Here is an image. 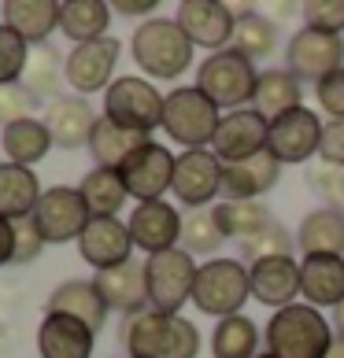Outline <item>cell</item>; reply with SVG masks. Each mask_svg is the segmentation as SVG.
<instances>
[{
    "label": "cell",
    "instance_id": "cell-1",
    "mask_svg": "<svg viewBox=\"0 0 344 358\" xmlns=\"http://www.w3.org/2000/svg\"><path fill=\"white\" fill-rule=\"evenodd\" d=\"M118 343L126 348V358H196L200 329L181 314H160L149 307L123 317Z\"/></svg>",
    "mask_w": 344,
    "mask_h": 358
},
{
    "label": "cell",
    "instance_id": "cell-2",
    "mask_svg": "<svg viewBox=\"0 0 344 358\" xmlns=\"http://www.w3.org/2000/svg\"><path fill=\"white\" fill-rule=\"evenodd\" d=\"M333 340V325L311 303L282 307L267 322V351L274 358H326Z\"/></svg>",
    "mask_w": 344,
    "mask_h": 358
},
{
    "label": "cell",
    "instance_id": "cell-3",
    "mask_svg": "<svg viewBox=\"0 0 344 358\" xmlns=\"http://www.w3.org/2000/svg\"><path fill=\"white\" fill-rule=\"evenodd\" d=\"M130 52H134V63L149 78L174 82V78L189 71L196 48L174 19H144L130 37Z\"/></svg>",
    "mask_w": 344,
    "mask_h": 358
},
{
    "label": "cell",
    "instance_id": "cell-4",
    "mask_svg": "<svg viewBox=\"0 0 344 358\" xmlns=\"http://www.w3.org/2000/svg\"><path fill=\"white\" fill-rule=\"evenodd\" d=\"M256 85H259V71L256 63L241 56L237 48L226 52H211V56L196 67V89L215 103V108H230L241 111L256 100Z\"/></svg>",
    "mask_w": 344,
    "mask_h": 358
},
{
    "label": "cell",
    "instance_id": "cell-5",
    "mask_svg": "<svg viewBox=\"0 0 344 358\" xmlns=\"http://www.w3.org/2000/svg\"><path fill=\"white\" fill-rule=\"evenodd\" d=\"M252 296V277L241 259H207L196 270V285H193V303L200 314L211 317H233L241 314V307Z\"/></svg>",
    "mask_w": 344,
    "mask_h": 358
},
{
    "label": "cell",
    "instance_id": "cell-6",
    "mask_svg": "<svg viewBox=\"0 0 344 358\" xmlns=\"http://www.w3.org/2000/svg\"><path fill=\"white\" fill-rule=\"evenodd\" d=\"M219 122H222L219 108L196 85H178V89L167 92L163 134L174 144H181L185 152L207 148V144L215 141V134H219Z\"/></svg>",
    "mask_w": 344,
    "mask_h": 358
},
{
    "label": "cell",
    "instance_id": "cell-7",
    "mask_svg": "<svg viewBox=\"0 0 344 358\" xmlns=\"http://www.w3.org/2000/svg\"><path fill=\"white\" fill-rule=\"evenodd\" d=\"M163 103L167 96H160L149 78H115L111 89L104 92V115L111 122L126 126V129H137V134H152L156 126H163Z\"/></svg>",
    "mask_w": 344,
    "mask_h": 358
},
{
    "label": "cell",
    "instance_id": "cell-8",
    "mask_svg": "<svg viewBox=\"0 0 344 358\" xmlns=\"http://www.w3.org/2000/svg\"><path fill=\"white\" fill-rule=\"evenodd\" d=\"M196 262L185 248L163 251V255H149L144 259V273H149V303L160 314H178L185 303L193 299V285H196Z\"/></svg>",
    "mask_w": 344,
    "mask_h": 358
},
{
    "label": "cell",
    "instance_id": "cell-9",
    "mask_svg": "<svg viewBox=\"0 0 344 358\" xmlns=\"http://www.w3.org/2000/svg\"><path fill=\"white\" fill-rule=\"evenodd\" d=\"M344 67V37L340 34H322V30H308L293 34V41L285 48V71L296 82H315L329 78L333 71Z\"/></svg>",
    "mask_w": 344,
    "mask_h": 358
},
{
    "label": "cell",
    "instance_id": "cell-10",
    "mask_svg": "<svg viewBox=\"0 0 344 358\" xmlns=\"http://www.w3.org/2000/svg\"><path fill=\"white\" fill-rule=\"evenodd\" d=\"M34 222L41 229L45 244H71V241H82L92 215H89V207H85L78 189H71V185H52V189H45L41 203L34 210Z\"/></svg>",
    "mask_w": 344,
    "mask_h": 358
},
{
    "label": "cell",
    "instance_id": "cell-11",
    "mask_svg": "<svg viewBox=\"0 0 344 358\" xmlns=\"http://www.w3.org/2000/svg\"><path fill=\"white\" fill-rule=\"evenodd\" d=\"M174 163H178V155H170L163 144L149 141L144 148H137L123 166H118V178H123L126 192L134 196L137 203H156V200H163L170 192V185H174Z\"/></svg>",
    "mask_w": 344,
    "mask_h": 358
},
{
    "label": "cell",
    "instance_id": "cell-12",
    "mask_svg": "<svg viewBox=\"0 0 344 358\" xmlns=\"http://www.w3.org/2000/svg\"><path fill=\"white\" fill-rule=\"evenodd\" d=\"M174 22L185 30L193 48H211V52L233 48V34H237L233 4H222V0H181Z\"/></svg>",
    "mask_w": 344,
    "mask_h": 358
},
{
    "label": "cell",
    "instance_id": "cell-13",
    "mask_svg": "<svg viewBox=\"0 0 344 358\" xmlns=\"http://www.w3.org/2000/svg\"><path fill=\"white\" fill-rule=\"evenodd\" d=\"M267 137H270V118L259 115L256 108H241V111H226L219 122V134L211 141V152L219 155L222 166L252 159L259 152H267Z\"/></svg>",
    "mask_w": 344,
    "mask_h": 358
},
{
    "label": "cell",
    "instance_id": "cell-14",
    "mask_svg": "<svg viewBox=\"0 0 344 358\" xmlns=\"http://www.w3.org/2000/svg\"><path fill=\"white\" fill-rule=\"evenodd\" d=\"M222 174H226V166L219 163L215 152H207V148L181 152L174 163V185H170V192L185 207L207 210V203L215 196H222Z\"/></svg>",
    "mask_w": 344,
    "mask_h": 358
},
{
    "label": "cell",
    "instance_id": "cell-15",
    "mask_svg": "<svg viewBox=\"0 0 344 358\" xmlns=\"http://www.w3.org/2000/svg\"><path fill=\"white\" fill-rule=\"evenodd\" d=\"M322 122L319 115L308 108H296L282 118H270V137H267V152L277 163H308L311 155H319L322 144Z\"/></svg>",
    "mask_w": 344,
    "mask_h": 358
},
{
    "label": "cell",
    "instance_id": "cell-16",
    "mask_svg": "<svg viewBox=\"0 0 344 358\" xmlns=\"http://www.w3.org/2000/svg\"><path fill=\"white\" fill-rule=\"evenodd\" d=\"M123 45L115 37H100V41L89 45H74L67 52V85L78 96H92V92H108L115 82V63Z\"/></svg>",
    "mask_w": 344,
    "mask_h": 358
},
{
    "label": "cell",
    "instance_id": "cell-17",
    "mask_svg": "<svg viewBox=\"0 0 344 358\" xmlns=\"http://www.w3.org/2000/svg\"><path fill=\"white\" fill-rule=\"evenodd\" d=\"M181 210L167 200L156 203H137L130 210L126 229L134 236V248H141L144 255H163V251H174V244L181 241Z\"/></svg>",
    "mask_w": 344,
    "mask_h": 358
},
{
    "label": "cell",
    "instance_id": "cell-18",
    "mask_svg": "<svg viewBox=\"0 0 344 358\" xmlns=\"http://www.w3.org/2000/svg\"><path fill=\"white\" fill-rule=\"evenodd\" d=\"M78 255L97 273L115 270L134 259V236H130L126 222H118V218H92L85 225L82 241H78Z\"/></svg>",
    "mask_w": 344,
    "mask_h": 358
},
{
    "label": "cell",
    "instance_id": "cell-19",
    "mask_svg": "<svg viewBox=\"0 0 344 358\" xmlns=\"http://www.w3.org/2000/svg\"><path fill=\"white\" fill-rule=\"evenodd\" d=\"M92 285H97V292L104 296V303H108V310H118L123 317L152 307L149 303V273H144V262H137V259H130L115 270L97 273Z\"/></svg>",
    "mask_w": 344,
    "mask_h": 358
},
{
    "label": "cell",
    "instance_id": "cell-20",
    "mask_svg": "<svg viewBox=\"0 0 344 358\" xmlns=\"http://www.w3.org/2000/svg\"><path fill=\"white\" fill-rule=\"evenodd\" d=\"M100 115L89 108L85 96H60L45 108V126L52 134V144L63 152H74V148H89V137L97 129Z\"/></svg>",
    "mask_w": 344,
    "mask_h": 358
},
{
    "label": "cell",
    "instance_id": "cell-21",
    "mask_svg": "<svg viewBox=\"0 0 344 358\" xmlns=\"http://www.w3.org/2000/svg\"><path fill=\"white\" fill-rule=\"evenodd\" d=\"M97 333L71 314H45L37 325V355L41 358H92Z\"/></svg>",
    "mask_w": 344,
    "mask_h": 358
},
{
    "label": "cell",
    "instance_id": "cell-22",
    "mask_svg": "<svg viewBox=\"0 0 344 358\" xmlns=\"http://www.w3.org/2000/svg\"><path fill=\"white\" fill-rule=\"evenodd\" d=\"M252 277V299L263 307H293L300 296V262L296 259H267V262H252L248 266Z\"/></svg>",
    "mask_w": 344,
    "mask_h": 358
},
{
    "label": "cell",
    "instance_id": "cell-23",
    "mask_svg": "<svg viewBox=\"0 0 344 358\" xmlns=\"http://www.w3.org/2000/svg\"><path fill=\"white\" fill-rule=\"evenodd\" d=\"M300 296L311 307H340L344 303V259L340 255H303Z\"/></svg>",
    "mask_w": 344,
    "mask_h": 358
},
{
    "label": "cell",
    "instance_id": "cell-24",
    "mask_svg": "<svg viewBox=\"0 0 344 358\" xmlns=\"http://www.w3.org/2000/svg\"><path fill=\"white\" fill-rule=\"evenodd\" d=\"M277 178H282V163L270 152L230 163L222 174V200H259L263 192H270L277 185Z\"/></svg>",
    "mask_w": 344,
    "mask_h": 358
},
{
    "label": "cell",
    "instance_id": "cell-25",
    "mask_svg": "<svg viewBox=\"0 0 344 358\" xmlns=\"http://www.w3.org/2000/svg\"><path fill=\"white\" fill-rule=\"evenodd\" d=\"M4 26L15 30L26 45H48V37L60 30V4L56 0H8L0 8Z\"/></svg>",
    "mask_w": 344,
    "mask_h": 358
},
{
    "label": "cell",
    "instance_id": "cell-26",
    "mask_svg": "<svg viewBox=\"0 0 344 358\" xmlns=\"http://www.w3.org/2000/svg\"><path fill=\"white\" fill-rule=\"evenodd\" d=\"M48 310L78 317V322H85L92 329V333H100V329L108 325V303H104V296L97 292V285L82 281V277H71V281H63L56 292H52Z\"/></svg>",
    "mask_w": 344,
    "mask_h": 358
},
{
    "label": "cell",
    "instance_id": "cell-27",
    "mask_svg": "<svg viewBox=\"0 0 344 358\" xmlns=\"http://www.w3.org/2000/svg\"><path fill=\"white\" fill-rule=\"evenodd\" d=\"M41 185L30 166L19 163H0V215L11 222L34 218L37 203H41Z\"/></svg>",
    "mask_w": 344,
    "mask_h": 358
},
{
    "label": "cell",
    "instance_id": "cell-28",
    "mask_svg": "<svg viewBox=\"0 0 344 358\" xmlns=\"http://www.w3.org/2000/svg\"><path fill=\"white\" fill-rule=\"evenodd\" d=\"M149 141H152V134H137V129H126V126L111 122L108 115H100V122H97V129H92V137H89V152H92V163L97 166L118 170Z\"/></svg>",
    "mask_w": 344,
    "mask_h": 358
},
{
    "label": "cell",
    "instance_id": "cell-29",
    "mask_svg": "<svg viewBox=\"0 0 344 358\" xmlns=\"http://www.w3.org/2000/svg\"><path fill=\"white\" fill-rule=\"evenodd\" d=\"M296 244L303 255H340L344 259V215L337 207H319L303 215Z\"/></svg>",
    "mask_w": 344,
    "mask_h": 358
},
{
    "label": "cell",
    "instance_id": "cell-30",
    "mask_svg": "<svg viewBox=\"0 0 344 358\" xmlns=\"http://www.w3.org/2000/svg\"><path fill=\"white\" fill-rule=\"evenodd\" d=\"M111 26V4L108 0H63L60 4V30L74 45H89L108 37Z\"/></svg>",
    "mask_w": 344,
    "mask_h": 358
},
{
    "label": "cell",
    "instance_id": "cell-31",
    "mask_svg": "<svg viewBox=\"0 0 344 358\" xmlns=\"http://www.w3.org/2000/svg\"><path fill=\"white\" fill-rule=\"evenodd\" d=\"M22 85L34 100H60V89L67 85V56H60L52 45H34Z\"/></svg>",
    "mask_w": 344,
    "mask_h": 358
},
{
    "label": "cell",
    "instance_id": "cell-32",
    "mask_svg": "<svg viewBox=\"0 0 344 358\" xmlns=\"http://www.w3.org/2000/svg\"><path fill=\"white\" fill-rule=\"evenodd\" d=\"M211 215H215L222 236H237L241 244L274 225V215L263 200H219L211 207Z\"/></svg>",
    "mask_w": 344,
    "mask_h": 358
},
{
    "label": "cell",
    "instance_id": "cell-33",
    "mask_svg": "<svg viewBox=\"0 0 344 358\" xmlns=\"http://www.w3.org/2000/svg\"><path fill=\"white\" fill-rule=\"evenodd\" d=\"M0 148H4L8 163L30 166V163H41L48 155V148H56V144H52L45 118H22V122L8 126L4 134H0Z\"/></svg>",
    "mask_w": 344,
    "mask_h": 358
},
{
    "label": "cell",
    "instance_id": "cell-34",
    "mask_svg": "<svg viewBox=\"0 0 344 358\" xmlns=\"http://www.w3.org/2000/svg\"><path fill=\"white\" fill-rule=\"evenodd\" d=\"M233 15H237L233 48L241 52V56H248L252 63L267 59L270 52L277 48V26H274V19H267L263 11L245 8V4H233Z\"/></svg>",
    "mask_w": 344,
    "mask_h": 358
},
{
    "label": "cell",
    "instance_id": "cell-35",
    "mask_svg": "<svg viewBox=\"0 0 344 358\" xmlns=\"http://www.w3.org/2000/svg\"><path fill=\"white\" fill-rule=\"evenodd\" d=\"M78 192H82L92 218H118V210L126 207V196H130L118 170H104V166H92L78 185Z\"/></svg>",
    "mask_w": 344,
    "mask_h": 358
},
{
    "label": "cell",
    "instance_id": "cell-36",
    "mask_svg": "<svg viewBox=\"0 0 344 358\" xmlns=\"http://www.w3.org/2000/svg\"><path fill=\"white\" fill-rule=\"evenodd\" d=\"M252 108L267 118H282L300 108V82L289 71H259Z\"/></svg>",
    "mask_w": 344,
    "mask_h": 358
},
{
    "label": "cell",
    "instance_id": "cell-37",
    "mask_svg": "<svg viewBox=\"0 0 344 358\" xmlns=\"http://www.w3.org/2000/svg\"><path fill=\"white\" fill-rule=\"evenodd\" d=\"M259 351V329L252 325V317L233 314L215 322L211 333V355L215 358H256Z\"/></svg>",
    "mask_w": 344,
    "mask_h": 358
},
{
    "label": "cell",
    "instance_id": "cell-38",
    "mask_svg": "<svg viewBox=\"0 0 344 358\" xmlns=\"http://www.w3.org/2000/svg\"><path fill=\"white\" fill-rule=\"evenodd\" d=\"M222 241H226V236H222L211 210H193L181 225V244H185L189 255H215V251L222 248Z\"/></svg>",
    "mask_w": 344,
    "mask_h": 358
},
{
    "label": "cell",
    "instance_id": "cell-39",
    "mask_svg": "<svg viewBox=\"0 0 344 358\" xmlns=\"http://www.w3.org/2000/svg\"><path fill=\"white\" fill-rule=\"evenodd\" d=\"M293 248H296V236L285 229V225H270V229L256 233L252 241L241 244V255L248 262H267V259H293Z\"/></svg>",
    "mask_w": 344,
    "mask_h": 358
},
{
    "label": "cell",
    "instance_id": "cell-40",
    "mask_svg": "<svg viewBox=\"0 0 344 358\" xmlns=\"http://www.w3.org/2000/svg\"><path fill=\"white\" fill-rule=\"evenodd\" d=\"M26 63H30V45L0 22V85H22Z\"/></svg>",
    "mask_w": 344,
    "mask_h": 358
},
{
    "label": "cell",
    "instance_id": "cell-41",
    "mask_svg": "<svg viewBox=\"0 0 344 358\" xmlns=\"http://www.w3.org/2000/svg\"><path fill=\"white\" fill-rule=\"evenodd\" d=\"M308 30H322V34H344V0H308L300 8Z\"/></svg>",
    "mask_w": 344,
    "mask_h": 358
},
{
    "label": "cell",
    "instance_id": "cell-42",
    "mask_svg": "<svg viewBox=\"0 0 344 358\" xmlns=\"http://www.w3.org/2000/svg\"><path fill=\"white\" fill-rule=\"evenodd\" d=\"M37 100L26 92V85H0V126H15L22 118H34Z\"/></svg>",
    "mask_w": 344,
    "mask_h": 358
},
{
    "label": "cell",
    "instance_id": "cell-43",
    "mask_svg": "<svg viewBox=\"0 0 344 358\" xmlns=\"http://www.w3.org/2000/svg\"><path fill=\"white\" fill-rule=\"evenodd\" d=\"M315 96H319V103L326 108V115L333 118V122H344V67L333 71L329 78H322V82L315 85Z\"/></svg>",
    "mask_w": 344,
    "mask_h": 358
},
{
    "label": "cell",
    "instance_id": "cell-44",
    "mask_svg": "<svg viewBox=\"0 0 344 358\" xmlns=\"http://www.w3.org/2000/svg\"><path fill=\"white\" fill-rule=\"evenodd\" d=\"M41 251H45V236H41V229H37V222L34 218L15 222V262L19 266L34 262Z\"/></svg>",
    "mask_w": 344,
    "mask_h": 358
},
{
    "label": "cell",
    "instance_id": "cell-45",
    "mask_svg": "<svg viewBox=\"0 0 344 358\" xmlns=\"http://www.w3.org/2000/svg\"><path fill=\"white\" fill-rule=\"evenodd\" d=\"M319 159L333 170H344V122H326L322 129V144H319Z\"/></svg>",
    "mask_w": 344,
    "mask_h": 358
},
{
    "label": "cell",
    "instance_id": "cell-46",
    "mask_svg": "<svg viewBox=\"0 0 344 358\" xmlns=\"http://www.w3.org/2000/svg\"><path fill=\"white\" fill-rule=\"evenodd\" d=\"M311 185L319 189V196H326L329 207H344V170H333V166H326L319 170V174L311 178Z\"/></svg>",
    "mask_w": 344,
    "mask_h": 358
},
{
    "label": "cell",
    "instance_id": "cell-47",
    "mask_svg": "<svg viewBox=\"0 0 344 358\" xmlns=\"http://www.w3.org/2000/svg\"><path fill=\"white\" fill-rule=\"evenodd\" d=\"M111 15H123V19H149L156 15V0H115L111 4Z\"/></svg>",
    "mask_w": 344,
    "mask_h": 358
},
{
    "label": "cell",
    "instance_id": "cell-48",
    "mask_svg": "<svg viewBox=\"0 0 344 358\" xmlns=\"http://www.w3.org/2000/svg\"><path fill=\"white\" fill-rule=\"evenodd\" d=\"M15 262V222L0 215V270Z\"/></svg>",
    "mask_w": 344,
    "mask_h": 358
},
{
    "label": "cell",
    "instance_id": "cell-49",
    "mask_svg": "<svg viewBox=\"0 0 344 358\" xmlns=\"http://www.w3.org/2000/svg\"><path fill=\"white\" fill-rule=\"evenodd\" d=\"M333 329H337V340H344V303L333 307Z\"/></svg>",
    "mask_w": 344,
    "mask_h": 358
},
{
    "label": "cell",
    "instance_id": "cell-50",
    "mask_svg": "<svg viewBox=\"0 0 344 358\" xmlns=\"http://www.w3.org/2000/svg\"><path fill=\"white\" fill-rule=\"evenodd\" d=\"M326 358H344V340H333V348L326 351Z\"/></svg>",
    "mask_w": 344,
    "mask_h": 358
},
{
    "label": "cell",
    "instance_id": "cell-51",
    "mask_svg": "<svg viewBox=\"0 0 344 358\" xmlns=\"http://www.w3.org/2000/svg\"><path fill=\"white\" fill-rule=\"evenodd\" d=\"M256 358H274V355H270V351H267V355H256Z\"/></svg>",
    "mask_w": 344,
    "mask_h": 358
}]
</instances>
